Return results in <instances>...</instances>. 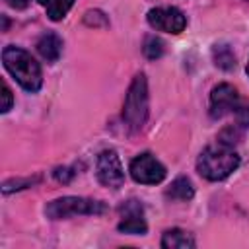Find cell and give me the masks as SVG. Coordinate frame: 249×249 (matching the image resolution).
<instances>
[{
  "label": "cell",
  "mask_w": 249,
  "mask_h": 249,
  "mask_svg": "<svg viewBox=\"0 0 249 249\" xmlns=\"http://www.w3.org/2000/svg\"><path fill=\"white\" fill-rule=\"evenodd\" d=\"M237 167H239V156L233 150V146L224 140L206 146L196 160L198 173L208 181H222L228 175H231Z\"/></svg>",
  "instance_id": "cell-1"
},
{
  "label": "cell",
  "mask_w": 249,
  "mask_h": 249,
  "mask_svg": "<svg viewBox=\"0 0 249 249\" xmlns=\"http://www.w3.org/2000/svg\"><path fill=\"white\" fill-rule=\"evenodd\" d=\"M2 62L4 68L16 78V82L25 89V91H39L43 84V74L39 62L23 49L8 45L2 51Z\"/></svg>",
  "instance_id": "cell-2"
},
{
  "label": "cell",
  "mask_w": 249,
  "mask_h": 249,
  "mask_svg": "<svg viewBox=\"0 0 249 249\" xmlns=\"http://www.w3.org/2000/svg\"><path fill=\"white\" fill-rule=\"evenodd\" d=\"M146 119H148V82L146 76L140 72L132 78L128 86L123 105V121L132 132H138L144 126Z\"/></svg>",
  "instance_id": "cell-3"
},
{
  "label": "cell",
  "mask_w": 249,
  "mask_h": 249,
  "mask_svg": "<svg viewBox=\"0 0 249 249\" xmlns=\"http://www.w3.org/2000/svg\"><path fill=\"white\" fill-rule=\"evenodd\" d=\"M105 212V204L101 200L86 198V196H62L54 198L45 206V214L51 220H64L72 216H97Z\"/></svg>",
  "instance_id": "cell-4"
},
{
  "label": "cell",
  "mask_w": 249,
  "mask_h": 249,
  "mask_svg": "<svg viewBox=\"0 0 249 249\" xmlns=\"http://www.w3.org/2000/svg\"><path fill=\"white\" fill-rule=\"evenodd\" d=\"M95 171H97L99 183L109 187V189H119L124 183L123 163H121V158H119V154L115 150L99 152L97 161H95Z\"/></svg>",
  "instance_id": "cell-5"
},
{
  "label": "cell",
  "mask_w": 249,
  "mask_h": 249,
  "mask_svg": "<svg viewBox=\"0 0 249 249\" xmlns=\"http://www.w3.org/2000/svg\"><path fill=\"white\" fill-rule=\"evenodd\" d=\"M130 177L142 185H156V183L163 181L165 167L152 154L144 152L130 161Z\"/></svg>",
  "instance_id": "cell-6"
},
{
  "label": "cell",
  "mask_w": 249,
  "mask_h": 249,
  "mask_svg": "<svg viewBox=\"0 0 249 249\" xmlns=\"http://www.w3.org/2000/svg\"><path fill=\"white\" fill-rule=\"evenodd\" d=\"M148 23L156 31H165V33H181L187 25V18L179 8L165 6V8H152L148 12Z\"/></svg>",
  "instance_id": "cell-7"
},
{
  "label": "cell",
  "mask_w": 249,
  "mask_h": 249,
  "mask_svg": "<svg viewBox=\"0 0 249 249\" xmlns=\"http://www.w3.org/2000/svg\"><path fill=\"white\" fill-rule=\"evenodd\" d=\"M239 107L237 89L230 84H218L210 93V117L222 119L230 113H235Z\"/></svg>",
  "instance_id": "cell-8"
},
{
  "label": "cell",
  "mask_w": 249,
  "mask_h": 249,
  "mask_svg": "<svg viewBox=\"0 0 249 249\" xmlns=\"http://www.w3.org/2000/svg\"><path fill=\"white\" fill-rule=\"evenodd\" d=\"M121 212V222H119V231L123 233H130V235H142L148 231L146 220H144V208L138 200L130 198L124 204L119 206Z\"/></svg>",
  "instance_id": "cell-9"
},
{
  "label": "cell",
  "mask_w": 249,
  "mask_h": 249,
  "mask_svg": "<svg viewBox=\"0 0 249 249\" xmlns=\"http://www.w3.org/2000/svg\"><path fill=\"white\" fill-rule=\"evenodd\" d=\"M37 53L43 56V60L56 62L58 56L62 54V39L56 33H53V31L43 33L37 39Z\"/></svg>",
  "instance_id": "cell-10"
},
{
  "label": "cell",
  "mask_w": 249,
  "mask_h": 249,
  "mask_svg": "<svg viewBox=\"0 0 249 249\" xmlns=\"http://www.w3.org/2000/svg\"><path fill=\"white\" fill-rule=\"evenodd\" d=\"M161 247L163 249H193L195 247V239L191 233H187L185 230L179 228H171L163 233L161 237Z\"/></svg>",
  "instance_id": "cell-11"
},
{
  "label": "cell",
  "mask_w": 249,
  "mask_h": 249,
  "mask_svg": "<svg viewBox=\"0 0 249 249\" xmlns=\"http://www.w3.org/2000/svg\"><path fill=\"white\" fill-rule=\"evenodd\" d=\"M165 196L169 200H179V202H185V200H191L195 196V189H193V183L187 179V177H177L171 181V185L165 189Z\"/></svg>",
  "instance_id": "cell-12"
},
{
  "label": "cell",
  "mask_w": 249,
  "mask_h": 249,
  "mask_svg": "<svg viewBox=\"0 0 249 249\" xmlns=\"http://www.w3.org/2000/svg\"><path fill=\"white\" fill-rule=\"evenodd\" d=\"M37 2L45 8L47 16L53 21H60L70 12V8L74 6V0H37Z\"/></svg>",
  "instance_id": "cell-13"
},
{
  "label": "cell",
  "mask_w": 249,
  "mask_h": 249,
  "mask_svg": "<svg viewBox=\"0 0 249 249\" xmlns=\"http://www.w3.org/2000/svg\"><path fill=\"white\" fill-rule=\"evenodd\" d=\"M212 58H214V64L222 70H231L235 66V56L228 45H214Z\"/></svg>",
  "instance_id": "cell-14"
},
{
  "label": "cell",
  "mask_w": 249,
  "mask_h": 249,
  "mask_svg": "<svg viewBox=\"0 0 249 249\" xmlns=\"http://www.w3.org/2000/svg\"><path fill=\"white\" fill-rule=\"evenodd\" d=\"M142 51H144V54H146L150 60H156V58H160V56L163 54V41L158 39L156 35H150V37H146Z\"/></svg>",
  "instance_id": "cell-15"
},
{
  "label": "cell",
  "mask_w": 249,
  "mask_h": 249,
  "mask_svg": "<svg viewBox=\"0 0 249 249\" xmlns=\"http://www.w3.org/2000/svg\"><path fill=\"white\" fill-rule=\"evenodd\" d=\"M37 181H39V177H35V179H12V181H6V183L2 185V191L8 195V193H12V191L31 187V185H33V183H37Z\"/></svg>",
  "instance_id": "cell-16"
},
{
  "label": "cell",
  "mask_w": 249,
  "mask_h": 249,
  "mask_svg": "<svg viewBox=\"0 0 249 249\" xmlns=\"http://www.w3.org/2000/svg\"><path fill=\"white\" fill-rule=\"evenodd\" d=\"M235 115H237V126L249 128V105H241V103H239Z\"/></svg>",
  "instance_id": "cell-17"
},
{
  "label": "cell",
  "mask_w": 249,
  "mask_h": 249,
  "mask_svg": "<svg viewBox=\"0 0 249 249\" xmlns=\"http://www.w3.org/2000/svg\"><path fill=\"white\" fill-rule=\"evenodd\" d=\"M12 103H14V99H12V91H10V88H8V84L6 82H2V113H8L10 109H12Z\"/></svg>",
  "instance_id": "cell-18"
},
{
  "label": "cell",
  "mask_w": 249,
  "mask_h": 249,
  "mask_svg": "<svg viewBox=\"0 0 249 249\" xmlns=\"http://www.w3.org/2000/svg\"><path fill=\"white\" fill-rule=\"evenodd\" d=\"M74 175H76V171H72L70 167H56L54 169V179L60 183H68Z\"/></svg>",
  "instance_id": "cell-19"
},
{
  "label": "cell",
  "mask_w": 249,
  "mask_h": 249,
  "mask_svg": "<svg viewBox=\"0 0 249 249\" xmlns=\"http://www.w3.org/2000/svg\"><path fill=\"white\" fill-rule=\"evenodd\" d=\"M84 19H86V23H88V25H99V23H97V19L107 21V18H105L101 12H97V10H95V12H88Z\"/></svg>",
  "instance_id": "cell-20"
},
{
  "label": "cell",
  "mask_w": 249,
  "mask_h": 249,
  "mask_svg": "<svg viewBox=\"0 0 249 249\" xmlns=\"http://www.w3.org/2000/svg\"><path fill=\"white\" fill-rule=\"evenodd\" d=\"M29 2L31 0H6V4L12 6V8H16V10H25L29 6Z\"/></svg>",
  "instance_id": "cell-21"
},
{
  "label": "cell",
  "mask_w": 249,
  "mask_h": 249,
  "mask_svg": "<svg viewBox=\"0 0 249 249\" xmlns=\"http://www.w3.org/2000/svg\"><path fill=\"white\" fill-rule=\"evenodd\" d=\"M245 70H247V76H249V62H247V68Z\"/></svg>",
  "instance_id": "cell-22"
}]
</instances>
